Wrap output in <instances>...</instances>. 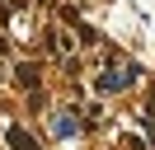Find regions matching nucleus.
<instances>
[{
  "instance_id": "obj_2",
  "label": "nucleus",
  "mask_w": 155,
  "mask_h": 150,
  "mask_svg": "<svg viewBox=\"0 0 155 150\" xmlns=\"http://www.w3.org/2000/svg\"><path fill=\"white\" fill-rule=\"evenodd\" d=\"M10 145H14V150H38V141H33L28 131H19V127H10Z\"/></svg>"
},
{
  "instance_id": "obj_3",
  "label": "nucleus",
  "mask_w": 155,
  "mask_h": 150,
  "mask_svg": "<svg viewBox=\"0 0 155 150\" xmlns=\"http://www.w3.org/2000/svg\"><path fill=\"white\" fill-rule=\"evenodd\" d=\"M19 84H24V89H33V84H38V70H33V66H19Z\"/></svg>"
},
{
  "instance_id": "obj_1",
  "label": "nucleus",
  "mask_w": 155,
  "mask_h": 150,
  "mask_svg": "<svg viewBox=\"0 0 155 150\" xmlns=\"http://www.w3.org/2000/svg\"><path fill=\"white\" fill-rule=\"evenodd\" d=\"M132 75H136V70H104L94 84H99V94H113V89H122V84L132 80Z\"/></svg>"
}]
</instances>
